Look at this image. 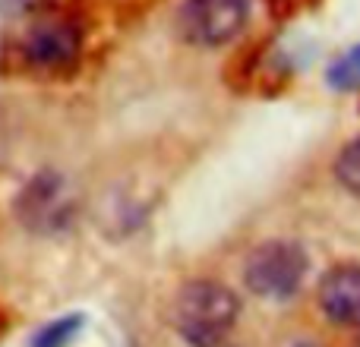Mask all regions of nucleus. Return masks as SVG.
Here are the masks:
<instances>
[{"label":"nucleus","instance_id":"obj_1","mask_svg":"<svg viewBox=\"0 0 360 347\" xmlns=\"http://www.w3.org/2000/svg\"><path fill=\"white\" fill-rule=\"evenodd\" d=\"M32 19L19 38H13L6 54L19 73L32 79L60 82L79 70L86 54V29L82 19L70 10H60L54 0L29 6Z\"/></svg>","mask_w":360,"mask_h":347},{"label":"nucleus","instance_id":"obj_2","mask_svg":"<svg viewBox=\"0 0 360 347\" xmlns=\"http://www.w3.org/2000/svg\"><path fill=\"white\" fill-rule=\"evenodd\" d=\"M240 316V300L228 284L212 278L186 281L171 306V322L190 347H221Z\"/></svg>","mask_w":360,"mask_h":347},{"label":"nucleus","instance_id":"obj_3","mask_svg":"<svg viewBox=\"0 0 360 347\" xmlns=\"http://www.w3.org/2000/svg\"><path fill=\"white\" fill-rule=\"evenodd\" d=\"M310 272L307 249L297 240H266L250 249L243 262V284L262 300H288L304 287Z\"/></svg>","mask_w":360,"mask_h":347},{"label":"nucleus","instance_id":"obj_4","mask_svg":"<svg viewBox=\"0 0 360 347\" xmlns=\"http://www.w3.org/2000/svg\"><path fill=\"white\" fill-rule=\"evenodd\" d=\"M13 215L29 234H60L76 218V192L60 171H38L16 192Z\"/></svg>","mask_w":360,"mask_h":347},{"label":"nucleus","instance_id":"obj_5","mask_svg":"<svg viewBox=\"0 0 360 347\" xmlns=\"http://www.w3.org/2000/svg\"><path fill=\"white\" fill-rule=\"evenodd\" d=\"M250 19V0H184L174 13V32L190 48H221L234 41Z\"/></svg>","mask_w":360,"mask_h":347},{"label":"nucleus","instance_id":"obj_6","mask_svg":"<svg viewBox=\"0 0 360 347\" xmlns=\"http://www.w3.org/2000/svg\"><path fill=\"white\" fill-rule=\"evenodd\" d=\"M319 310L345 329H360V262H345L319 281Z\"/></svg>","mask_w":360,"mask_h":347},{"label":"nucleus","instance_id":"obj_7","mask_svg":"<svg viewBox=\"0 0 360 347\" xmlns=\"http://www.w3.org/2000/svg\"><path fill=\"white\" fill-rule=\"evenodd\" d=\"M275 54H272V41H253L243 51H237L231 57L228 70H224V82L234 92H250V89H262V86H275L281 82V76H275Z\"/></svg>","mask_w":360,"mask_h":347},{"label":"nucleus","instance_id":"obj_8","mask_svg":"<svg viewBox=\"0 0 360 347\" xmlns=\"http://www.w3.org/2000/svg\"><path fill=\"white\" fill-rule=\"evenodd\" d=\"M82 325H86V316H82V313L57 316V319H51L48 325H41V329L32 335L29 347H70L76 341V335L82 332Z\"/></svg>","mask_w":360,"mask_h":347},{"label":"nucleus","instance_id":"obj_9","mask_svg":"<svg viewBox=\"0 0 360 347\" xmlns=\"http://www.w3.org/2000/svg\"><path fill=\"white\" fill-rule=\"evenodd\" d=\"M326 82L338 92H357L360 89V44H354L351 51H345L342 57L329 63L326 70Z\"/></svg>","mask_w":360,"mask_h":347},{"label":"nucleus","instance_id":"obj_10","mask_svg":"<svg viewBox=\"0 0 360 347\" xmlns=\"http://www.w3.org/2000/svg\"><path fill=\"white\" fill-rule=\"evenodd\" d=\"M335 177L351 196L360 199V136H354L335 158Z\"/></svg>","mask_w":360,"mask_h":347},{"label":"nucleus","instance_id":"obj_11","mask_svg":"<svg viewBox=\"0 0 360 347\" xmlns=\"http://www.w3.org/2000/svg\"><path fill=\"white\" fill-rule=\"evenodd\" d=\"M319 4H323V0H266V10H269L272 19L288 22V19H297L300 13L316 10Z\"/></svg>","mask_w":360,"mask_h":347},{"label":"nucleus","instance_id":"obj_12","mask_svg":"<svg viewBox=\"0 0 360 347\" xmlns=\"http://www.w3.org/2000/svg\"><path fill=\"white\" fill-rule=\"evenodd\" d=\"M4 332H6V319H4V313H0V338H4Z\"/></svg>","mask_w":360,"mask_h":347},{"label":"nucleus","instance_id":"obj_13","mask_svg":"<svg viewBox=\"0 0 360 347\" xmlns=\"http://www.w3.org/2000/svg\"><path fill=\"white\" fill-rule=\"evenodd\" d=\"M357 347H360V344H357Z\"/></svg>","mask_w":360,"mask_h":347}]
</instances>
